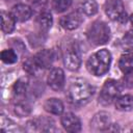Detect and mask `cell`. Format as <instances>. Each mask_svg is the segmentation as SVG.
Returning <instances> with one entry per match:
<instances>
[{
    "instance_id": "obj_1",
    "label": "cell",
    "mask_w": 133,
    "mask_h": 133,
    "mask_svg": "<svg viewBox=\"0 0 133 133\" xmlns=\"http://www.w3.org/2000/svg\"><path fill=\"white\" fill-rule=\"evenodd\" d=\"M95 88L82 78L73 79L68 87L66 97L74 105H84L92 97Z\"/></svg>"
},
{
    "instance_id": "obj_2",
    "label": "cell",
    "mask_w": 133,
    "mask_h": 133,
    "mask_svg": "<svg viewBox=\"0 0 133 133\" xmlns=\"http://www.w3.org/2000/svg\"><path fill=\"white\" fill-rule=\"evenodd\" d=\"M110 62H111L110 52L106 49H102L89 56L86 62V66L87 70L92 75L102 76L108 72Z\"/></svg>"
},
{
    "instance_id": "obj_3",
    "label": "cell",
    "mask_w": 133,
    "mask_h": 133,
    "mask_svg": "<svg viewBox=\"0 0 133 133\" xmlns=\"http://www.w3.org/2000/svg\"><path fill=\"white\" fill-rule=\"evenodd\" d=\"M87 39L95 46H101L106 44L110 37V29L105 22L96 21L87 30Z\"/></svg>"
},
{
    "instance_id": "obj_4",
    "label": "cell",
    "mask_w": 133,
    "mask_h": 133,
    "mask_svg": "<svg viewBox=\"0 0 133 133\" xmlns=\"http://www.w3.org/2000/svg\"><path fill=\"white\" fill-rule=\"evenodd\" d=\"M121 91H122V87L117 81L112 79L107 80L104 83L102 90L100 92L99 102L102 105H109L119 97Z\"/></svg>"
},
{
    "instance_id": "obj_5",
    "label": "cell",
    "mask_w": 133,
    "mask_h": 133,
    "mask_svg": "<svg viewBox=\"0 0 133 133\" xmlns=\"http://www.w3.org/2000/svg\"><path fill=\"white\" fill-rule=\"evenodd\" d=\"M63 63L70 71H77L81 65V53L76 44L69 45L63 53Z\"/></svg>"
},
{
    "instance_id": "obj_6",
    "label": "cell",
    "mask_w": 133,
    "mask_h": 133,
    "mask_svg": "<svg viewBox=\"0 0 133 133\" xmlns=\"http://www.w3.org/2000/svg\"><path fill=\"white\" fill-rule=\"evenodd\" d=\"M105 12L108 18L113 21L124 23L127 20V14L121 0H108L105 3Z\"/></svg>"
},
{
    "instance_id": "obj_7",
    "label": "cell",
    "mask_w": 133,
    "mask_h": 133,
    "mask_svg": "<svg viewBox=\"0 0 133 133\" xmlns=\"http://www.w3.org/2000/svg\"><path fill=\"white\" fill-rule=\"evenodd\" d=\"M83 22L82 14L79 11H73L60 19V25L66 30H74L78 28Z\"/></svg>"
},
{
    "instance_id": "obj_8",
    "label": "cell",
    "mask_w": 133,
    "mask_h": 133,
    "mask_svg": "<svg viewBox=\"0 0 133 133\" xmlns=\"http://www.w3.org/2000/svg\"><path fill=\"white\" fill-rule=\"evenodd\" d=\"M111 125L110 115L107 112L101 111L94 115L90 121V128L95 131H104L107 130Z\"/></svg>"
},
{
    "instance_id": "obj_9",
    "label": "cell",
    "mask_w": 133,
    "mask_h": 133,
    "mask_svg": "<svg viewBox=\"0 0 133 133\" xmlns=\"http://www.w3.org/2000/svg\"><path fill=\"white\" fill-rule=\"evenodd\" d=\"M61 125L64 130L71 133L81 131V122L78 116L72 112H66L61 116Z\"/></svg>"
},
{
    "instance_id": "obj_10",
    "label": "cell",
    "mask_w": 133,
    "mask_h": 133,
    "mask_svg": "<svg viewBox=\"0 0 133 133\" xmlns=\"http://www.w3.org/2000/svg\"><path fill=\"white\" fill-rule=\"evenodd\" d=\"M64 73L61 69H52L48 76V84L53 90H60L64 86Z\"/></svg>"
},
{
    "instance_id": "obj_11",
    "label": "cell",
    "mask_w": 133,
    "mask_h": 133,
    "mask_svg": "<svg viewBox=\"0 0 133 133\" xmlns=\"http://www.w3.org/2000/svg\"><path fill=\"white\" fill-rule=\"evenodd\" d=\"M35 62L37 63V65L43 70V69H48L52 65L53 60H54V54L51 50L45 49L42 50L39 52H37L34 56H33Z\"/></svg>"
},
{
    "instance_id": "obj_12",
    "label": "cell",
    "mask_w": 133,
    "mask_h": 133,
    "mask_svg": "<svg viewBox=\"0 0 133 133\" xmlns=\"http://www.w3.org/2000/svg\"><path fill=\"white\" fill-rule=\"evenodd\" d=\"M28 130L29 131H54V125L51 119L48 118H35L28 122Z\"/></svg>"
},
{
    "instance_id": "obj_13",
    "label": "cell",
    "mask_w": 133,
    "mask_h": 133,
    "mask_svg": "<svg viewBox=\"0 0 133 133\" xmlns=\"http://www.w3.org/2000/svg\"><path fill=\"white\" fill-rule=\"evenodd\" d=\"M10 12L17 22H25L29 20L32 16V9L28 5L22 3L15 5Z\"/></svg>"
},
{
    "instance_id": "obj_14",
    "label": "cell",
    "mask_w": 133,
    "mask_h": 133,
    "mask_svg": "<svg viewBox=\"0 0 133 133\" xmlns=\"http://www.w3.org/2000/svg\"><path fill=\"white\" fill-rule=\"evenodd\" d=\"M16 20L11 12L1 11V29L4 33H10L15 29Z\"/></svg>"
},
{
    "instance_id": "obj_15",
    "label": "cell",
    "mask_w": 133,
    "mask_h": 133,
    "mask_svg": "<svg viewBox=\"0 0 133 133\" xmlns=\"http://www.w3.org/2000/svg\"><path fill=\"white\" fill-rule=\"evenodd\" d=\"M44 108L46 111H48L52 114H55V115L61 114L63 112V104L60 100H58L56 98L48 99L44 104Z\"/></svg>"
},
{
    "instance_id": "obj_16",
    "label": "cell",
    "mask_w": 133,
    "mask_h": 133,
    "mask_svg": "<svg viewBox=\"0 0 133 133\" xmlns=\"http://www.w3.org/2000/svg\"><path fill=\"white\" fill-rule=\"evenodd\" d=\"M115 107L121 111H130L133 109V97L129 95L121 96L115 100Z\"/></svg>"
},
{
    "instance_id": "obj_17",
    "label": "cell",
    "mask_w": 133,
    "mask_h": 133,
    "mask_svg": "<svg viewBox=\"0 0 133 133\" xmlns=\"http://www.w3.org/2000/svg\"><path fill=\"white\" fill-rule=\"evenodd\" d=\"M79 10L86 16H94L98 11V4L95 0H84L80 3Z\"/></svg>"
},
{
    "instance_id": "obj_18",
    "label": "cell",
    "mask_w": 133,
    "mask_h": 133,
    "mask_svg": "<svg viewBox=\"0 0 133 133\" xmlns=\"http://www.w3.org/2000/svg\"><path fill=\"white\" fill-rule=\"evenodd\" d=\"M29 87V80L28 78H20L14 85V94L17 97H24Z\"/></svg>"
},
{
    "instance_id": "obj_19",
    "label": "cell",
    "mask_w": 133,
    "mask_h": 133,
    "mask_svg": "<svg viewBox=\"0 0 133 133\" xmlns=\"http://www.w3.org/2000/svg\"><path fill=\"white\" fill-rule=\"evenodd\" d=\"M36 21H37V24H38L39 28L42 30H45V31L49 30L51 28V26H52V23H53L52 16L48 11H44V12L39 14Z\"/></svg>"
},
{
    "instance_id": "obj_20",
    "label": "cell",
    "mask_w": 133,
    "mask_h": 133,
    "mask_svg": "<svg viewBox=\"0 0 133 133\" xmlns=\"http://www.w3.org/2000/svg\"><path fill=\"white\" fill-rule=\"evenodd\" d=\"M14 110H15V113L17 115H19L20 117H23V116H26V115L30 114L31 106L26 101H19V102H17L15 104Z\"/></svg>"
},
{
    "instance_id": "obj_21",
    "label": "cell",
    "mask_w": 133,
    "mask_h": 133,
    "mask_svg": "<svg viewBox=\"0 0 133 133\" xmlns=\"http://www.w3.org/2000/svg\"><path fill=\"white\" fill-rule=\"evenodd\" d=\"M119 69L125 73L133 70V60H132V54H125L121 57L118 62Z\"/></svg>"
},
{
    "instance_id": "obj_22",
    "label": "cell",
    "mask_w": 133,
    "mask_h": 133,
    "mask_svg": "<svg viewBox=\"0 0 133 133\" xmlns=\"http://www.w3.org/2000/svg\"><path fill=\"white\" fill-rule=\"evenodd\" d=\"M72 4V0H52V8L56 12H63L65 11Z\"/></svg>"
},
{
    "instance_id": "obj_23",
    "label": "cell",
    "mask_w": 133,
    "mask_h": 133,
    "mask_svg": "<svg viewBox=\"0 0 133 133\" xmlns=\"http://www.w3.org/2000/svg\"><path fill=\"white\" fill-rule=\"evenodd\" d=\"M1 59L5 63H15L18 60V54L11 49L3 50L1 52Z\"/></svg>"
},
{
    "instance_id": "obj_24",
    "label": "cell",
    "mask_w": 133,
    "mask_h": 133,
    "mask_svg": "<svg viewBox=\"0 0 133 133\" xmlns=\"http://www.w3.org/2000/svg\"><path fill=\"white\" fill-rule=\"evenodd\" d=\"M24 70L28 73V74H31V75H34V74H36L39 70H42L38 65H37V63L35 62V60H34V58L33 57H31V58H28L25 62H24Z\"/></svg>"
},
{
    "instance_id": "obj_25",
    "label": "cell",
    "mask_w": 133,
    "mask_h": 133,
    "mask_svg": "<svg viewBox=\"0 0 133 133\" xmlns=\"http://www.w3.org/2000/svg\"><path fill=\"white\" fill-rule=\"evenodd\" d=\"M123 45L129 50H133V30L128 31L123 37Z\"/></svg>"
},
{
    "instance_id": "obj_26",
    "label": "cell",
    "mask_w": 133,
    "mask_h": 133,
    "mask_svg": "<svg viewBox=\"0 0 133 133\" xmlns=\"http://www.w3.org/2000/svg\"><path fill=\"white\" fill-rule=\"evenodd\" d=\"M125 82L126 84L129 86V87H132L133 86V70L125 73Z\"/></svg>"
},
{
    "instance_id": "obj_27",
    "label": "cell",
    "mask_w": 133,
    "mask_h": 133,
    "mask_svg": "<svg viewBox=\"0 0 133 133\" xmlns=\"http://www.w3.org/2000/svg\"><path fill=\"white\" fill-rule=\"evenodd\" d=\"M130 21H131V24H132V26H133V15H131V17H130Z\"/></svg>"
},
{
    "instance_id": "obj_28",
    "label": "cell",
    "mask_w": 133,
    "mask_h": 133,
    "mask_svg": "<svg viewBox=\"0 0 133 133\" xmlns=\"http://www.w3.org/2000/svg\"><path fill=\"white\" fill-rule=\"evenodd\" d=\"M132 60H133V54H132Z\"/></svg>"
}]
</instances>
